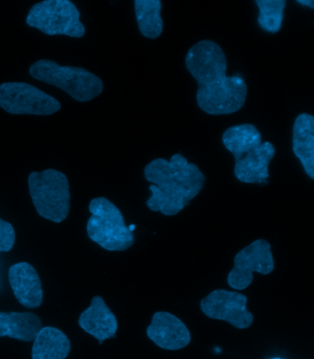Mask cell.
<instances>
[{"instance_id": "cell-4", "label": "cell", "mask_w": 314, "mask_h": 359, "mask_svg": "<svg viewBox=\"0 0 314 359\" xmlns=\"http://www.w3.org/2000/svg\"><path fill=\"white\" fill-rule=\"evenodd\" d=\"M28 184L32 203L41 217L55 223L67 219L70 191L69 180L63 172L54 169L32 172Z\"/></svg>"}, {"instance_id": "cell-22", "label": "cell", "mask_w": 314, "mask_h": 359, "mask_svg": "<svg viewBox=\"0 0 314 359\" xmlns=\"http://www.w3.org/2000/svg\"><path fill=\"white\" fill-rule=\"evenodd\" d=\"M135 228H136V226L131 225L130 226H129L128 229H129V231H130L132 232L134 231Z\"/></svg>"}, {"instance_id": "cell-12", "label": "cell", "mask_w": 314, "mask_h": 359, "mask_svg": "<svg viewBox=\"0 0 314 359\" xmlns=\"http://www.w3.org/2000/svg\"><path fill=\"white\" fill-rule=\"evenodd\" d=\"M8 281L18 302L26 308L42 305V283L34 267L26 262L13 264L8 270Z\"/></svg>"}, {"instance_id": "cell-10", "label": "cell", "mask_w": 314, "mask_h": 359, "mask_svg": "<svg viewBox=\"0 0 314 359\" xmlns=\"http://www.w3.org/2000/svg\"><path fill=\"white\" fill-rule=\"evenodd\" d=\"M146 335L161 348L172 351L183 349L191 342V334L186 325L175 315L167 311L154 313L151 325L146 329Z\"/></svg>"}, {"instance_id": "cell-23", "label": "cell", "mask_w": 314, "mask_h": 359, "mask_svg": "<svg viewBox=\"0 0 314 359\" xmlns=\"http://www.w3.org/2000/svg\"><path fill=\"white\" fill-rule=\"evenodd\" d=\"M274 359H280V358H274Z\"/></svg>"}, {"instance_id": "cell-13", "label": "cell", "mask_w": 314, "mask_h": 359, "mask_svg": "<svg viewBox=\"0 0 314 359\" xmlns=\"http://www.w3.org/2000/svg\"><path fill=\"white\" fill-rule=\"evenodd\" d=\"M78 325L87 334L95 337L100 344L116 337L118 329L116 315L100 296L95 297L90 307L81 314Z\"/></svg>"}, {"instance_id": "cell-7", "label": "cell", "mask_w": 314, "mask_h": 359, "mask_svg": "<svg viewBox=\"0 0 314 359\" xmlns=\"http://www.w3.org/2000/svg\"><path fill=\"white\" fill-rule=\"evenodd\" d=\"M0 107L11 114L51 116L61 109L60 102L45 91L25 83L7 82L0 85Z\"/></svg>"}, {"instance_id": "cell-14", "label": "cell", "mask_w": 314, "mask_h": 359, "mask_svg": "<svg viewBox=\"0 0 314 359\" xmlns=\"http://www.w3.org/2000/svg\"><path fill=\"white\" fill-rule=\"evenodd\" d=\"M292 147L305 172L310 179H314V118L310 114H301L296 118Z\"/></svg>"}, {"instance_id": "cell-16", "label": "cell", "mask_w": 314, "mask_h": 359, "mask_svg": "<svg viewBox=\"0 0 314 359\" xmlns=\"http://www.w3.org/2000/svg\"><path fill=\"white\" fill-rule=\"evenodd\" d=\"M71 344L60 329L43 327L34 340L32 359H66L69 355Z\"/></svg>"}, {"instance_id": "cell-1", "label": "cell", "mask_w": 314, "mask_h": 359, "mask_svg": "<svg viewBox=\"0 0 314 359\" xmlns=\"http://www.w3.org/2000/svg\"><path fill=\"white\" fill-rule=\"evenodd\" d=\"M186 65L198 82L196 102L205 113L231 114L245 105L247 85L239 76H227V58L218 43L210 40L196 43L187 53Z\"/></svg>"}, {"instance_id": "cell-21", "label": "cell", "mask_w": 314, "mask_h": 359, "mask_svg": "<svg viewBox=\"0 0 314 359\" xmlns=\"http://www.w3.org/2000/svg\"><path fill=\"white\" fill-rule=\"evenodd\" d=\"M297 2L299 3V4L306 6V7H310V8H313V10L314 8L313 0H307V1H305V0H299Z\"/></svg>"}, {"instance_id": "cell-3", "label": "cell", "mask_w": 314, "mask_h": 359, "mask_svg": "<svg viewBox=\"0 0 314 359\" xmlns=\"http://www.w3.org/2000/svg\"><path fill=\"white\" fill-rule=\"evenodd\" d=\"M29 73L37 81L60 88L77 102H87L104 90V82L89 70L63 67L57 62L41 60L32 64Z\"/></svg>"}, {"instance_id": "cell-19", "label": "cell", "mask_w": 314, "mask_h": 359, "mask_svg": "<svg viewBox=\"0 0 314 359\" xmlns=\"http://www.w3.org/2000/svg\"><path fill=\"white\" fill-rule=\"evenodd\" d=\"M259 8L258 23L264 31L270 34H277L280 31L284 18V8L286 1L284 0H257Z\"/></svg>"}, {"instance_id": "cell-20", "label": "cell", "mask_w": 314, "mask_h": 359, "mask_svg": "<svg viewBox=\"0 0 314 359\" xmlns=\"http://www.w3.org/2000/svg\"><path fill=\"white\" fill-rule=\"evenodd\" d=\"M16 235L10 222L0 219V252H10L15 243Z\"/></svg>"}, {"instance_id": "cell-2", "label": "cell", "mask_w": 314, "mask_h": 359, "mask_svg": "<svg viewBox=\"0 0 314 359\" xmlns=\"http://www.w3.org/2000/svg\"><path fill=\"white\" fill-rule=\"evenodd\" d=\"M146 181L151 182V196L146 204L151 211L172 217L184 210L201 192L205 176L196 164L178 153L171 160L156 158L144 169Z\"/></svg>"}, {"instance_id": "cell-8", "label": "cell", "mask_w": 314, "mask_h": 359, "mask_svg": "<svg viewBox=\"0 0 314 359\" xmlns=\"http://www.w3.org/2000/svg\"><path fill=\"white\" fill-rule=\"evenodd\" d=\"M234 266L228 273V285L235 290H246L254 281V273L266 276L275 269L271 245L266 240L252 241L240 250L233 260Z\"/></svg>"}, {"instance_id": "cell-6", "label": "cell", "mask_w": 314, "mask_h": 359, "mask_svg": "<svg viewBox=\"0 0 314 359\" xmlns=\"http://www.w3.org/2000/svg\"><path fill=\"white\" fill-rule=\"evenodd\" d=\"M26 23L48 35H67L81 38L85 26L81 22V13L69 0H46L32 6Z\"/></svg>"}, {"instance_id": "cell-11", "label": "cell", "mask_w": 314, "mask_h": 359, "mask_svg": "<svg viewBox=\"0 0 314 359\" xmlns=\"http://www.w3.org/2000/svg\"><path fill=\"white\" fill-rule=\"evenodd\" d=\"M275 153V147L264 142L235 160L234 175L245 184H268V166Z\"/></svg>"}, {"instance_id": "cell-18", "label": "cell", "mask_w": 314, "mask_h": 359, "mask_svg": "<svg viewBox=\"0 0 314 359\" xmlns=\"http://www.w3.org/2000/svg\"><path fill=\"white\" fill-rule=\"evenodd\" d=\"M135 13L142 35L149 39L160 37L163 31L160 0H136Z\"/></svg>"}, {"instance_id": "cell-5", "label": "cell", "mask_w": 314, "mask_h": 359, "mask_svg": "<svg viewBox=\"0 0 314 359\" xmlns=\"http://www.w3.org/2000/svg\"><path fill=\"white\" fill-rule=\"evenodd\" d=\"M92 217L88 220L90 239L110 252H123L134 244V235L125 225L118 208L104 198L97 197L90 203Z\"/></svg>"}, {"instance_id": "cell-17", "label": "cell", "mask_w": 314, "mask_h": 359, "mask_svg": "<svg viewBox=\"0 0 314 359\" xmlns=\"http://www.w3.org/2000/svg\"><path fill=\"white\" fill-rule=\"evenodd\" d=\"M222 140L225 148L233 153L236 160L261 145L262 135L254 125L243 123L228 128L223 134Z\"/></svg>"}, {"instance_id": "cell-9", "label": "cell", "mask_w": 314, "mask_h": 359, "mask_svg": "<svg viewBox=\"0 0 314 359\" xmlns=\"http://www.w3.org/2000/svg\"><path fill=\"white\" fill-rule=\"evenodd\" d=\"M248 298L236 291L216 290L201 300L205 316L224 320L237 329L251 327L254 317L247 309Z\"/></svg>"}, {"instance_id": "cell-15", "label": "cell", "mask_w": 314, "mask_h": 359, "mask_svg": "<svg viewBox=\"0 0 314 359\" xmlns=\"http://www.w3.org/2000/svg\"><path fill=\"white\" fill-rule=\"evenodd\" d=\"M42 328V322L37 315L0 311V337H8L23 342H32Z\"/></svg>"}]
</instances>
